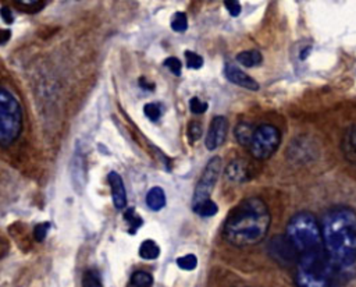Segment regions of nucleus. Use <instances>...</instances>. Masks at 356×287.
I'll list each match as a JSON object with an SVG mask.
<instances>
[{
  "label": "nucleus",
  "mask_w": 356,
  "mask_h": 287,
  "mask_svg": "<svg viewBox=\"0 0 356 287\" xmlns=\"http://www.w3.org/2000/svg\"><path fill=\"white\" fill-rule=\"evenodd\" d=\"M164 66L167 67L174 75L181 74V70H183V63L180 61V59L177 57H167L164 60Z\"/></svg>",
  "instance_id": "obj_29"
},
{
  "label": "nucleus",
  "mask_w": 356,
  "mask_h": 287,
  "mask_svg": "<svg viewBox=\"0 0 356 287\" xmlns=\"http://www.w3.org/2000/svg\"><path fill=\"white\" fill-rule=\"evenodd\" d=\"M237 61L243 67H256V66L262 65L263 61V56L259 50H243L241 53L237 55Z\"/></svg>",
  "instance_id": "obj_14"
},
{
  "label": "nucleus",
  "mask_w": 356,
  "mask_h": 287,
  "mask_svg": "<svg viewBox=\"0 0 356 287\" xmlns=\"http://www.w3.org/2000/svg\"><path fill=\"white\" fill-rule=\"evenodd\" d=\"M342 154L351 165L356 166V126H352L342 138Z\"/></svg>",
  "instance_id": "obj_12"
},
{
  "label": "nucleus",
  "mask_w": 356,
  "mask_h": 287,
  "mask_svg": "<svg viewBox=\"0 0 356 287\" xmlns=\"http://www.w3.org/2000/svg\"><path fill=\"white\" fill-rule=\"evenodd\" d=\"M148 84L149 83H146V79H145L144 77L139 79V85H141V87H142L144 89H148V91H150V89L154 88V85H148Z\"/></svg>",
  "instance_id": "obj_33"
},
{
  "label": "nucleus",
  "mask_w": 356,
  "mask_h": 287,
  "mask_svg": "<svg viewBox=\"0 0 356 287\" xmlns=\"http://www.w3.org/2000/svg\"><path fill=\"white\" fill-rule=\"evenodd\" d=\"M171 28H173L175 32H184L188 28V18H187V14L183 13V11H178L173 15L171 18Z\"/></svg>",
  "instance_id": "obj_20"
},
{
  "label": "nucleus",
  "mask_w": 356,
  "mask_h": 287,
  "mask_svg": "<svg viewBox=\"0 0 356 287\" xmlns=\"http://www.w3.org/2000/svg\"><path fill=\"white\" fill-rule=\"evenodd\" d=\"M23 130V109L18 99L0 88V147H10Z\"/></svg>",
  "instance_id": "obj_5"
},
{
  "label": "nucleus",
  "mask_w": 356,
  "mask_h": 287,
  "mask_svg": "<svg viewBox=\"0 0 356 287\" xmlns=\"http://www.w3.org/2000/svg\"><path fill=\"white\" fill-rule=\"evenodd\" d=\"M226 177L233 183H245L251 178V166L245 159H234L226 169Z\"/></svg>",
  "instance_id": "obj_9"
},
{
  "label": "nucleus",
  "mask_w": 356,
  "mask_h": 287,
  "mask_svg": "<svg viewBox=\"0 0 356 287\" xmlns=\"http://www.w3.org/2000/svg\"><path fill=\"white\" fill-rule=\"evenodd\" d=\"M107 181L112 188V197H113L114 207L117 209H124L127 207V193L124 187V181L121 176L116 172H110L107 174Z\"/></svg>",
  "instance_id": "obj_11"
},
{
  "label": "nucleus",
  "mask_w": 356,
  "mask_h": 287,
  "mask_svg": "<svg viewBox=\"0 0 356 287\" xmlns=\"http://www.w3.org/2000/svg\"><path fill=\"white\" fill-rule=\"evenodd\" d=\"M285 240L297 255L323 247L322 230L310 212H299L292 216L287 226Z\"/></svg>",
  "instance_id": "obj_4"
},
{
  "label": "nucleus",
  "mask_w": 356,
  "mask_h": 287,
  "mask_svg": "<svg viewBox=\"0 0 356 287\" xmlns=\"http://www.w3.org/2000/svg\"><path fill=\"white\" fill-rule=\"evenodd\" d=\"M146 205L152 211H160L166 207V194L160 187L150 188L146 194Z\"/></svg>",
  "instance_id": "obj_13"
},
{
  "label": "nucleus",
  "mask_w": 356,
  "mask_h": 287,
  "mask_svg": "<svg viewBox=\"0 0 356 287\" xmlns=\"http://www.w3.org/2000/svg\"><path fill=\"white\" fill-rule=\"evenodd\" d=\"M224 73H226V77H227L228 81H231L233 84L238 85V87L251 89V91H257L259 89V84L256 83V79H253L251 75L243 73L242 70L238 69L237 66L227 65Z\"/></svg>",
  "instance_id": "obj_10"
},
{
  "label": "nucleus",
  "mask_w": 356,
  "mask_h": 287,
  "mask_svg": "<svg viewBox=\"0 0 356 287\" xmlns=\"http://www.w3.org/2000/svg\"><path fill=\"white\" fill-rule=\"evenodd\" d=\"M177 265L181 268L183 271H193L195 268L198 266V258L195 257L193 254L184 255V257L178 258Z\"/></svg>",
  "instance_id": "obj_22"
},
{
  "label": "nucleus",
  "mask_w": 356,
  "mask_h": 287,
  "mask_svg": "<svg viewBox=\"0 0 356 287\" xmlns=\"http://www.w3.org/2000/svg\"><path fill=\"white\" fill-rule=\"evenodd\" d=\"M208 104L206 102H202L199 99L198 96H195L192 99L189 100V109L193 114H203L206 110H208Z\"/></svg>",
  "instance_id": "obj_28"
},
{
  "label": "nucleus",
  "mask_w": 356,
  "mask_h": 287,
  "mask_svg": "<svg viewBox=\"0 0 356 287\" xmlns=\"http://www.w3.org/2000/svg\"><path fill=\"white\" fill-rule=\"evenodd\" d=\"M281 144V133L272 124H262L255 129L249 151L257 160H266L276 154Z\"/></svg>",
  "instance_id": "obj_6"
},
{
  "label": "nucleus",
  "mask_w": 356,
  "mask_h": 287,
  "mask_svg": "<svg viewBox=\"0 0 356 287\" xmlns=\"http://www.w3.org/2000/svg\"><path fill=\"white\" fill-rule=\"evenodd\" d=\"M10 30H0V45H5L7 40L10 39Z\"/></svg>",
  "instance_id": "obj_32"
},
{
  "label": "nucleus",
  "mask_w": 356,
  "mask_h": 287,
  "mask_svg": "<svg viewBox=\"0 0 356 287\" xmlns=\"http://www.w3.org/2000/svg\"><path fill=\"white\" fill-rule=\"evenodd\" d=\"M49 229H50L49 222H44V223H39V224H36L34 229V238L35 240H36L38 243L43 241L44 238H46V236H48Z\"/></svg>",
  "instance_id": "obj_27"
},
{
  "label": "nucleus",
  "mask_w": 356,
  "mask_h": 287,
  "mask_svg": "<svg viewBox=\"0 0 356 287\" xmlns=\"http://www.w3.org/2000/svg\"><path fill=\"white\" fill-rule=\"evenodd\" d=\"M253 133H255V129L252 126L242 121V123L238 124L237 129H235V138L241 145H248L249 147V144L252 141Z\"/></svg>",
  "instance_id": "obj_15"
},
{
  "label": "nucleus",
  "mask_w": 356,
  "mask_h": 287,
  "mask_svg": "<svg viewBox=\"0 0 356 287\" xmlns=\"http://www.w3.org/2000/svg\"><path fill=\"white\" fill-rule=\"evenodd\" d=\"M228 121L224 116H216L209 126L205 145L209 151H214L221 147L227 137Z\"/></svg>",
  "instance_id": "obj_8"
},
{
  "label": "nucleus",
  "mask_w": 356,
  "mask_h": 287,
  "mask_svg": "<svg viewBox=\"0 0 356 287\" xmlns=\"http://www.w3.org/2000/svg\"><path fill=\"white\" fill-rule=\"evenodd\" d=\"M193 212L202 218H210L218 212V207L216 205V202H213L212 199H208V201H203L198 205H193Z\"/></svg>",
  "instance_id": "obj_17"
},
{
  "label": "nucleus",
  "mask_w": 356,
  "mask_h": 287,
  "mask_svg": "<svg viewBox=\"0 0 356 287\" xmlns=\"http://www.w3.org/2000/svg\"><path fill=\"white\" fill-rule=\"evenodd\" d=\"M144 113L149 120L156 121L162 116V108L159 104H146L144 108Z\"/></svg>",
  "instance_id": "obj_26"
},
{
  "label": "nucleus",
  "mask_w": 356,
  "mask_h": 287,
  "mask_svg": "<svg viewBox=\"0 0 356 287\" xmlns=\"http://www.w3.org/2000/svg\"><path fill=\"white\" fill-rule=\"evenodd\" d=\"M224 5H226L227 10L230 11V14L233 15V17H237L241 13V3L237 2V0H228Z\"/></svg>",
  "instance_id": "obj_30"
},
{
  "label": "nucleus",
  "mask_w": 356,
  "mask_h": 287,
  "mask_svg": "<svg viewBox=\"0 0 356 287\" xmlns=\"http://www.w3.org/2000/svg\"><path fill=\"white\" fill-rule=\"evenodd\" d=\"M323 247L331 265L345 269L356 262V212L348 207H336L323 216Z\"/></svg>",
  "instance_id": "obj_1"
},
{
  "label": "nucleus",
  "mask_w": 356,
  "mask_h": 287,
  "mask_svg": "<svg viewBox=\"0 0 356 287\" xmlns=\"http://www.w3.org/2000/svg\"><path fill=\"white\" fill-rule=\"evenodd\" d=\"M221 172V158L220 156H213L206 165V168L203 170L202 176L199 177L198 184L195 187L192 198V207L198 203L210 199L213 190L216 187L218 176Z\"/></svg>",
  "instance_id": "obj_7"
},
{
  "label": "nucleus",
  "mask_w": 356,
  "mask_h": 287,
  "mask_svg": "<svg viewBox=\"0 0 356 287\" xmlns=\"http://www.w3.org/2000/svg\"><path fill=\"white\" fill-rule=\"evenodd\" d=\"M336 268L327 257L324 247L299 254L295 273L297 287H332Z\"/></svg>",
  "instance_id": "obj_3"
},
{
  "label": "nucleus",
  "mask_w": 356,
  "mask_h": 287,
  "mask_svg": "<svg viewBox=\"0 0 356 287\" xmlns=\"http://www.w3.org/2000/svg\"><path fill=\"white\" fill-rule=\"evenodd\" d=\"M153 277L145 271H137L131 276V286L132 287H152Z\"/></svg>",
  "instance_id": "obj_18"
},
{
  "label": "nucleus",
  "mask_w": 356,
  "mask_h": 287,
  "mask_svg": "<svg viewBox=\"0 0 356 287\" xmlns=\"http://www.w3.org/2000/svg\"><path fill=\"white\" fill-rule=\"evenodd\" d=\"M202 124L199 123V121H191V123L188 124V130H187V135H188V138L191 142H196L201 137H202Z\"/></svg>",
  "instance_id": "obj_25"
},
{
  "label": "nucleus",
  "mask_w": 356,
  "mask_h": 287,
  "mask_svg": "<svg viewBox=\"0 0 356 287\" xmlns=\"http://www.w3.org/2000/svg\"><path fill=\"white\" fill-rule=\"evenodd\" d=\"M82 287H103L98 272L86 271L82 276Z\"/></svg>",
  "instance_id": "obj_23"
},
{
  "label": "nucleus",
  "mask_w": 356,
  "mask_h": 287,
  "mask_svg": "<svg viewBox=\"0 0 356 287\" xmlns=\"http://www.w3.org/2000/svg\"><path fill=\"white\" fill-rule=\"evenodd\" d=\"M160 255V248L153 240H145L144 243L141 244L139 247V257L142 259H148V261H152V259H156V258Z\"/></svg>",
  "instance_id": "obj_16"
},
{
  "label": "nucleus",
  "mask_w": 356,
  "mask_h": 287,
  "mask_svg": "<svg viewBox=\"0 0 356 287\" xmlns=\"http://www.w3.org/2000/svg\"><path fill=\"white\" fill-rule=\"evenodd\" d=\"M0 17L3 18V21H5L6 24H11V23L14 21L13 14H11V9L9 6H3V7L0 9Z\"/></svg>",
  "instance_id": "obj_31"
},
{
  "label": "nucleus",
  "mask_w": 356,
  "mask_h": 287,
  "mask_svg": "<svg viewBox=\"0 0 356 287\" xmlns=\"http://www.w3.org/2000/svg\"><path fill=\"white\" fill-rule=\"evenodd\" d=\"M185 63H187V67L192 70H198L203 66V57L195 52H191V50H187L185 52Z\"/></svg>",
  "instance_id": "obj_24"
},
{
  "label": "nucleus",
  "mask_w": 356,
  "mask_h": 287,
  "mask_svg": "<svg viewBox=\"0 0 356 287\" xmlns=\"http://www.w3.org/2000/svg\"><path fill=\"white\" fill-rule=\"evenodd\" d=\"M272 223L266 202L257 197H249L230 212L222 228V236L235 247H251L266 237Z\"/></svg>",
  "instance_id": "obj_2"
},
{
  "label": "nucleus",
  "mask_w": 356,
  "mask_h": 287,
  "mask_svg": "<svg viewBox=\"0 0 356 287\" xmlns=\"http://www.w3.org/2000/svg\"><path fill=\"white\" fill-rule=\"evenodd\" d=\"M17 5V9L18 10H23L25 13H36L43 9L46 3L44 2H32V0H23V2H15Z\"/></svg>",
  "instance_id": "obj_19"
},
{
  "label": "nucleus",
  "mask_w": 356,
  "mask_h": 287,
  "mask_svg": "<svg viewBox=\"0 0 356 287\" xmlns=\"http://www.w3.org/2000/svg\"><path fill=\"white\" fill-rule=\"evenodd\" d=\"M124 218L127 220V223L129 224V229H131V233H135L141 226H142V219L139 215H137L135 209L128 208L124 213Z\"/></svg>",
  "instance_id": "obj_21"
}]
</instances>
